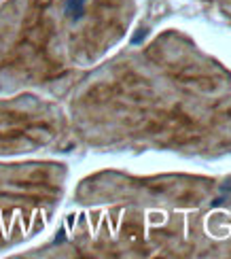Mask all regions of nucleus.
<instances>
[{
  "mask_svg": "<svg viewBox=\"0 0 231 259\" xmlns=\"http://www.w3.org/2000/svg\"><path fill=\"white\" fill-rule=\"evenodd\" d=\"M85 3H87V0H68V7H66L68 15L72 19H81L83 17V11H85Z\"/></svg>",
  "mask_w": 231,
  "mask_h": 259,
  "instance_id": "obj_1",
  "label": "nucleus"
}]
</instances>
